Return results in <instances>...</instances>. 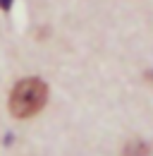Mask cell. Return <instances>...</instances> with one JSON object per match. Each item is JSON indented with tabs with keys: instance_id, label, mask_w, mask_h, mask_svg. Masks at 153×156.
Returning a JSON list of instances; mask_svg holds the SVG:
<instances>
[{
	"instance_id": "obj_1",
	"label": "cell",
	"mask_w": 153,
	"mask_h": 156,
	"mask_svg": "<svg viewBox=\"0 0 153 156\" xmlns=\"http://www.w3.org/2000/svg\"><path fill=\"white\" fill-rule=\"evenodd\" d=\"M48 98V87L38 77L22 79L10 94V111L15 118H31L46 106Z\"/></svg>"
},
{
	"instance_id": "obj_3",
	"label": "cell",
	"mask_w": 153,
	"mask_h": 156,
	"mask_svg": "<svg viewBox=\"0 0 153 156\" xmlns=\"http://www.w3.org/2000/svg\"><path fill=\"white\" fill-rule=\"evenodd\" d=\"M12 5V0H0V10H7Z\"/></svg>"
},
{
	"instance_id": "obj_2",
	"label": "cell",
	"mask_w": 153,
	"mask_h": 156,
	"mask_svg": "<svg viewBox=\"0 0 153 156\" xmlns=\"http://www.w3.org/2000/svg\"><path fill=\"white\" fill-rule=\"evenodd\" d=\"M148 154H151V149L144 142H129L122 151V156H148Z\"/></svg>"
}]
</instances>
